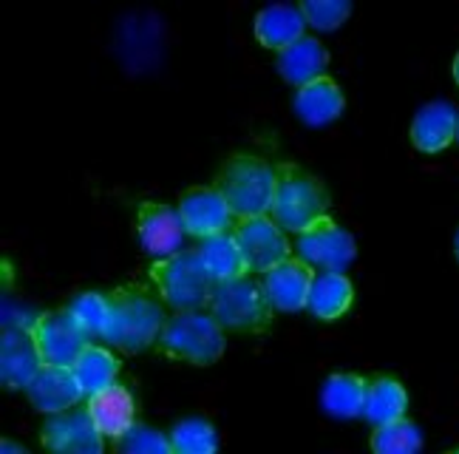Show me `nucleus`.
I'll return each mask as SVG.
<instances>
[{
  "instance_id": "2eb2a0df",
  "label": "nucleus",
  "mask_w": 459,
  "mask_h": 454,
  "mask_svg": "<svg viewBox=\"0 0 459 454\" xmlns=\"http://www.w3.org/2000/svg\"><path fill=\"white\" fill-rule=\"evenodd\" d=\"M312 275L315 270L307 265L304 258H287L275 265L273 270L264 273V290H267V299L273 310L281 312H298L307 307L309 299V287H312Z\"/></svg>"
},
{
  "instance_id": "7ed1b4c3",
  "label": "nucleus",
  "mask_w": 459,
  "mask_h": 454,
  "mask_svg": "<svg viewBox=\"0 0 459 454\" xmlns=\"http://www.w3.org/2000/svg\"><path fill=\"white\" fill-rule=\"evenodd\" d=\"M153 346L165 358L210 366L224 355L227 338L224 327L210 316V310H179L176 316L165 319Z\"/></svg>"
},
{
  "instance_id": "b1692460",
  "label": "nucleus",
  "mask_w": 459,
  "mask_h": 454,
  "mask_svg": "<svg viewBox=\"0 0 459 454\" xmlns=\"http://www.w3.org/2000/svg\"><path fill=\"white\" fill-rule=\"evenodd\" d=\"M72 370L80 380L82 397H91L97 392H102L105 387H111L119 372V361L108 353V349L97 346L94 341L88 344L82 353L77 355V361L72 363Z\"/></svg>"
},
{
  "instance_id": "6e6552de",
  "label": "nucleus",
  "mask_w": 459,
  "mask_h": 454,
  "mask_svg": "<svg viewBox=\"0 0 459 454\" xmlns=\"http://www.w3.org/2000/svg\"><path fill=\"white\" fill-rule=\"evenodd\" d=\"M295 253L312 270H346L358 256V244L346 227H341L332 216H324L304 233H298Z\"/></svg>"
},
{
  "instance_id": "dca6fc26",
  "label": "nucleus",
  "mask_w": 459,
  "mask_h": 454,
  "mask_svg": "<svg viewBox=\"0 0 459 454\" xmlns=\"http://www.w3.org/2000/svg\"><path fill=\"white\" fill-rule=\"evenodd\" d=\"M459 114L448 100H431L426 102L411 122V143L422 153L446 151L456 139Z\"/></svg>"
},
{
  "instance_id": "cd10ccee",
  "label": "nucleus",
  "mask_w": 459,
  "mask_h": 454,
  "mask_svg": "<svg viewBox=\"0 0 459 454\" xmlns=\"http://www.w3.org/2000/svg\"><path fill=\"white\" fill-rule=\"evenodd\" d=\"M114 446H117V451H128V454H168V451H173L170 434L159 432L148 423H131L114 441Z\"/></svg>"
},
{
  "instance_id": "39448f33",
  "label": "nucleus",
  "mask_w": 459,
  "mask_h": 454,
  "mask_svg": "<svg viewBox=\"0 0 459 454\" xmlns=\"http://www.w3.org/2000/svg\"><path fill=\"white\" fill-rule=\"evenodd\" d=\"M207 310L230 333L261 336L273 324V304L267 299V290L253 275L219 282L213 292H210Z\"/></svg>"
},
{
  "instance_id": "f257e3e1",
  "label": "nucleus",
  "mask_w": 459,
  "mask_h": 454,
  "mask_svg": "<svg viewBox=\"0 0 459 454\" xmlns=\"http://www.w3.org/2000/svg\"><path fill=\"white\" fill-rule=\"evenodd\" d=\"M108 327L102 341L119 346L122 353H143L156 344L159 329L165 324L162 301L151 292L148 284H122L108 292Z\"/></svg>"
},
{
  "instance_id": "a211bd4d",
  "label": "nucleus",
  "mask_w": 459,
  "mask_h": 454,
  "mask_svg": "<svg viewBox=\"0 0 459 454\" xmlns=\"http://www.w3.org/2000/svg\"><path fill=\"white\" fill-rule=\"evenodd\" d=\"M355 301V287L343 270H317L312 275L307 310L321 321H334Z\"/></svg>"
},
{
  "instance_id": "ddd939ff",
  "label": "nucleus",
  "mask_w": 459,
  "mask_h": 454,
  "mask_svg": "<svg viewBox=\"0 0 459 454\" xmlns=\"http://www.w3.org/2000/svg\"><path fill=\"white\" fill-rule=\"evenodd\" d=\"M43 355L29 327H4L0 338V380L6 389H26L29 380L40 372Z\"/></svg>"
},
{
  "instance_id": "5701e85b",
  "label": "nucleus",
  "mask_w": 459,
  "mask_h": 454,
  "mask_svg": "<svg viewBox=\"0 0 459 454\" xmlns=\"http://www.w3.org/2000/svg\"><path fill=\"white\" fill-rule=\"evenodd\" d=\"M196 250H199V258H202L204 270L210 273V278H213L216 284L227 282V278H238V275L250 273L233 231H224V233L202 239V244H199Z\"/></svg>"
},
{
  "instance_id": "1a4fd4ad",
  "label": "nucleus",
  "mask_w": 459,
  "mask_h": 454,
  "mask_svg": "<svg viewBox=\"0 0 459 454\" xmlns=\"http://www.w3.org/2000/svg\"><path fill=\"white\" fill-rule=\"evenodd\" d=\"M26 327H29L31 338L38 341L43 363L72 366L82 349L94 341L82 329V324L72 316V310H68V307L55 310V312H43V316L29 321Z\"/></svg>"
},
{
  "instance_id": "0eeeda50",
  "label": "nucleus",
  "mask_w": 459,
  "mask_h": 454,
  "mask_svg": "<svg viewBox=\"0 0 459 454\" xmlns=\"http://www.w3.org/2000/svg\"><path fill=\"white\" fill-rule=\"evenodd\" d=\"M233 233H236V241L244 253V261H247V267H250V273H267L292 256V244L284 233V227H281L270 214L236 219Z\"/></svg>"
},
{
  "instance_id": "c85d7f7f",
  "label": "nucleus",
  "mask_w": 459,
  "mask_h": 454,
  "mask_svg": "<svg viewBox=\"0 0 459 454\" xmlns=\"http://www.w3.org/2000/svg\"><path fill=\"white\" fill-rule=\"evenodd\" d=\"M68 310H72V316L82 324V329L91 338H102L105 327H108V295L102 292H80L74 295V301L68 304Z\"/></svg>"
},
{
  "instance_id": "bb28decb",
  "label": "nucleus",
  "mask_w": 459,
  "mask_h": 454,
  "mask_svg": "<svg viewBox=\"0 0 459 454\" xmlns=\"http://www.w3.org/2000/svg\"><path fill=\"white\" fill-rule=\"evenodd\" d=\"M372 449L377 454H409L422 449V432L417 423L397 417V421L380 423L372 434Z\"/></svg>"
},
{
  "instance_id": "f03ea898",
  "label": "nucleus",
  "mask_w": 459,
  "mask_h": 454,
  "mask_svg": "<svg viewBox=\"0 0 459 454\" xmlns=\"http://www.w3.org/2000/svg\"><path fill=\"white\" fill-rule=\"evenodd\" d=\"M329 188L295 162L275 165V194L270 205V216L292 233H304L317 219L329 214Z\"/></svg>"
},
{
  "instance_id": "6ab92c4d",
  "label": "nucleus",
  "mask_w": 459,
  "mask_h": 454,
  "mask_svg": "<svg viewBox=\"0 0 459 454\" xmlns=\"http://www.w3.org/2000/svg\"><path fill=\"white\" fill-rule=\"evenodd\" d=\"M329 65V51L324 48V43L317 38H304L295 40L292 46H287L284 51H278L275 68L278 74L284 77L292 85H307L317 77H324V68Z\"/></svg>"
},
{
  "instance_id": "4be33fe9",
  "label": "nucleus",
  "mask_w": 459,
  "mask_h": 454,
  "mask_svg": "<svg viewBox=\"0 0 459 454\" xmlns=\"http://www.w3.org/2000/svg\"><path fill=\"white\" fill-rule=\"evenodd\" d=\"M405 409H409V392L405 387L392 378V375H377L372 380H366V400H363V417L368 423H388L397 421V417H405Z\"/></svg>"
},
{
  "instance_id": "a878e982",
  "label": "nucleus",
  "mask_w": 459,
  "mask_h": 454,
  "mask_svg": "<svg viewBox=\"0 0 459 454\" xmlns=\"http://www.w3.org/2000/svg\"><path fill=\"white\" fill-rule=\"evenodd\" d=\"M170 446L176 454H210L219 449L216 426L202 417H187L170 429Z\"/></svg>"
},
{
  "instance_id": "4468645a",
  "label": "nucleus",
  "mask_w": 459,
  "mask_h": 454,
  "mask_svg": "<svg viewBox=\"0 0 459 454\" xmlns=\"http://www.w3.org/2000/svg\"><path fill=\"white\" fill-rule=\"evenodd\" d=\"M26 395L31 400V406L46 415L65 412L82 400V389L74 370L60 363H43L40 372L29 380Z\"/></svg>"
},
{
  "instance_id": "20e7f679",
  "label": "nucleus",
  "mask_w": 459,
  "mask_h": 454,
  "mask_svg": "<svg viewBox=\"0 0 459 454\" xmlns=\"http://www.w3.org/2000/svg\"><path fill=\"white\" fill-rule=\"evenodd\" d=\"M221 196L227 199L230 211L236 219L244 216H264L270 214L273 194H275V165L261 160L255 153H233L219 168L213 182Z\"/></svg>"
},
{
  "instance_id": "9d476101",
  "label": "nucleus",
  "mask_w": 459,
  "mask_h": 454,
  "mask_svg": "<svg viewBox=\"0 0 459 454\" xmlns=\"http://www.w3.org/2000/svg\"><path fill=\"white\" fill-rule=\"evenodd\" d=\"M102 438L91 409H65L48 415V421L43 423L40 441L51 451H65V454H100L102 451Z\"/></svg>"
},
{
  "instance_id": "393cba45",
  "label": "nucleus",
  "mask_w": 459,
  "mask_h": 454,
  "mask_svg": "<svg viewBox=\"0 0 459 454\" xmlns=\"http://www.w3.org/2000/svg\"><path fill=\"white\" fill-rule=\"evenodd\" d=\"M366 380L351 372H338L324 380L321 404L332 417H358L363 415Z\"/></svg>"
},
{
  "instance_id": "9b49d317",
  "label": "nucleus",
  "mask_w": 459,
  "mask_h": 454,
  "mask_svg": "<svg viewBox=\"0 0 459 454\" xmlns=\"http://www.w3.org/2000/svg\"><path fill=\"white\" fill-rule=\"evenodd\" d=\"M179 216L185 224V233L199 236V239L233 231V224H236V216L216 185H196V188L182 190Z\"/></svg>"
},
{
  "instance_id": "2f4dec72",
  "label": "nucleus",
  "mask_w": 459,
  "mask_h": 454,
  "mask_svg": "<svg viewBox=\"0 0 459 454\" xmlns=\"http://www.w3.org/2000/svg\"><path fill=\"white\" fill-rule=\"evenodd\" d=\"M454 80H456V85H459V55L454 57Z\"/></svg>"
},
{
  "instance_id": "72a5a7b5",
  "label": "nucleus",
  "mask_w": 459,
  "mask_h": 454,
  "mask_svg": "<svg viewBox=\"0 0 459 454\" xmlns=\"http://www.w3.org/2000/svg\"><path fill=\"white\" fill-rule=\"evenodd\" d=\"M456 139H459V126H456Z\"/></svg>"
},
{
  "instance_id": "f3484780",
  "label": "nucleus",
  "mask_w": 459,
  "mask_h": 454,
  "mask_svg": "<svg viewBox=\"0 0 459 454\" xmlns=\"http://www.w3.org/2000/svg\"><path fill=\"white\" fill-rule=\"evenodd\" d=\"M343 106H346V97L341 92V85L326 74L301 85L292 100L295 114L301 117L307 126H326V122H334L343 114Z\"/></svg>"
},
{
  "instance_id": "f8f14e48",
  "label": "nucleus",
  "mask_w": 459,
  "mask_h": 454,
  "mask_svg": "<svg viewBox=\"0 0 459 454\" xmlns=\"http://www.w3.org/2000/svg\"><path fill=\"white\" fill-rule=\"evenodd\" d=\"M136 239L156 258L182 250L185 224L179 211L162 202H139L136 207Z\"/></svg>"
},
{
  "instance_id": "412c9836",
  "label": "nucleus",
  "mask_w": 459,
  "mask_h": 454,
  "mask_svg": "<svg viewBox=\"0 0 459 454\" xmlns=\"http://www.w3.org/2000/svg\"><path fill=\"white\" fill-rule=\"evenodd\" d=\"M88 409H91L100 432L111 441H117L134 423V395L117 380L88 397Z\"/></svg>"
},
{
  "instance_id": "c756f323",
  "label": "nucleus",
  "mask_w": 459,
  "mask_h": 454,
  "mask_svg": "<svg viewBox=\"0 0 459 454\" xmlns=\"http://www.w3.org/2000/svg\"><path fill=\"white\" fill-rule=\"evenodd\" d=\"M304 21L321 31H334L341 23H346V17L351 14L349 0H304L301 6Z\"/></svg>"
},
{
  "instance_id": "aec40b11",
  "label": "nucleus",
  "mask_w": 459,
  "mask_h": 454,
  "mask_svg": "<svg viewBox=\"0 0 459 454\" xmlns=\"http://www.w3.org/2000/svg\"><path fill=\"white\" fill-rule=\"evenodd\" d=\"M255 38L261 46L284 51L287 46H292L295 40L304 38V14L298 6H287V4H275V6H264L255 14Z\"/></svg>"
},
{
  "instance_id": "423d86ee",
  "label": "nucleus",
  "mask_w": 459,
  "mask_h": 454,
  "mask_svg": "<svg viewBox=\"0 0 459 454\" xmlns=\"http://www.w3.org/2000/svg\"><path fill=\"white\" fill-rule=\"evenodd\" d=\"M151 282L168 307L173 310H202L210 301L216 282L204 270L199 250H176L151 265Z\"/></svg>"
},
{
  "instance_id": "473e14b6",
  "label": "nucleus",
  "mask_w": 459,
  "mask_h": 454,
  "mask_svg": "<svg viewBox=\"0 0 459 454\" xmlns=\"http://www.w3.org/2000/svg\"><path fill=\"white\" fill-rule=\"evenodd\" d=\"M454 253H456V258H459V231H456V236H454Z\"/></svg>"
},
{
  "instance_id": "7c9ffc66",
  "label": "nucleus",
  "mask_w": 459,
  "mask_h": 454,
  "mask_svg": "<svg viewBox=\"0 0 459 454\" xmlns=\"http://www.w3.org/2000/svg\"><path fill=\"white\" fill-rule=\"evenodd\" d=\"M0 449H4V451H23V446H17L12 441H4V443H0Z\"/></svg>"
}]
</instances>
